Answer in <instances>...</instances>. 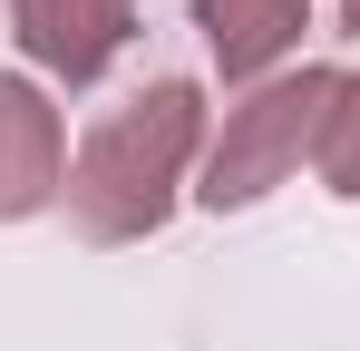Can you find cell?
Returning <instances> with one entry per match:
<instances>
[{"mask_svg": "<svg viewBox=\"0 0 360 351\" xmlns=\"http://www.w3.org/2000/svg\"><path fill=\"white\" fill-rule=\"evenodd\" d=\"M59 185H68V127L49 108V88L39 78H0V225L59 205Z\"/></svg>", "mask_w": 360, "mask_h": 351, "instance_id": "277c9868", "label": "cell"}, {"mask_svg": "<svg viewBox=\"0 0 360 351\" xmlns=\"http://www.w3.org/2000/svg\"><path fill=\"white\" fill-rule=\"evenodd\" d=\"M341 39H360V0H341Z\"/></svg>", "mask_w": 360, "mask_h": 351, "instance_id": "52a82bcc", "label": "cell"}, {"mask_svg": "<svg viewBox=\"0 0 360 351\" xmlns=\"http://www.w3.org/2000/svg\"><path fill=\"white\" fill-rule=\"evenodd\" d=\"M195 30H205V49H214V68H224V78L263 88V78H273V58L302 49L311 0H195Z\"/></svg>", "mask_w": 360, "mask_h": 351, "instance_id": "5b68a950", "label": "cell"}, {"mask_svg": "<svg viewBox=\"0 0 360 351\" xmlns=\"http://www.w3.org/2000/svg\"><path fill=\"white\" fill-rule=\"evenodd\" d=\"M311 156H321V185L360 205V78L351 68H341V98H331V117H321V147H311Z\"/></svg>", "mask_w": 360, "mask_h": 351, "instance_id": "8992f818", "label": "cell"}, {"mask_svg": "<svg viewBox=\"0 0 360 351\" xmlns=\"http://www.w3.org/2000/svg\"><path fill=\"white\" fill-rule=\"evenodd\" d=\"M341 98V68H292V78H263L243 108H224V127L205 137V205L214 215H243L263 205L283 176L302 166V147H321V117Z\"/></svg>", "mask_w": 360, "mask_h": 351, "instance_id": "7a4b0ae2", "label": "cell"}, {"mask_svg": "<svg viewBox=\"0 0 360 351\" xmlns=\"http://www.w3.org/2000/svg\"><path fill=\"white\" fill-rule=\"evenodd\" d=\"M205 156V88L195 78H146L136 98L88 127V147L68 156V225L88 244H136L176 215L185 166Z\"/></svg>", "mask_w": 360, "mask_h": 351, "instance_id": "6da1fadb", "label": "cell"}, {"mask_svg": "<svg viewBox=\"0 0 360 351\" xmlns=\"http://www.w3.org/2000/svg\"><path fill=\"white\" fill-rule=\"evenodd\" d=\"M10 39L39 58L49 78L88 88V78H108L117 49L136 39V0H10Z\"/></svg>", "mask_w": 360, "mask_h": 351, "instance_id": "3957f363", "label": "cell"}]
</instances>
